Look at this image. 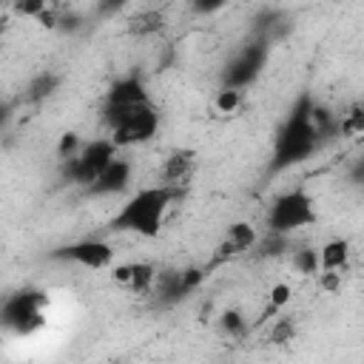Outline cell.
Wrapping results in <instances>:
<instances>
[{
  "instance_id": "d4e9b609",
  "label": "cell",
  "mask_w": 364,
  "mask_h": 364,
  "mask_svg": "<svg viewBox=\"0 0 364 364\" xmlns=\"http://www.w3.org/2000/svg\"><path fill=\"white\" fill-rule=\"evenodd\" d=\"M225 3H228V0H193V9L208 14V11H216V9H222Z\"/></svg>"
},
{
  "instance_id": "7c38bea8",
  "label": "cell",
  "mask_w": 364,
  "mask_h": 364,
  "mask_svg": "<svg viewBox=\"0 0 364 364\" xmlns=\"http://www.w3.org/2000/svg\"><path fill=\"white\" fill-rule=\"evenodd\" d=\"M131 182V162L122 156H114V162L88 185V193L97 196H111V193H122Z\"/></svg>"
},
{
  "instance_id": "484cf974",
  "label": "cell",
  "mask_w": 364,
  "mask_h": 364,
  "mask_svg": "<svg viewBox=\"0 0 364 364\" xmlns=\"http://www.w3.org/2000/svg\"><path fill=\"white\" fill-rule=\"evenodd\" d=\"M108 3H111V6H119V3H125V0H108Z\"/></svg>"
},
{
  "instance_id": "5b68a950",
  "label": "cell",
  "mask_w": 364,
  "mask_h": 364,
  "mask_svg": "<svg viewBox=\"0 0 364 364\" xmlns=\"http://www.w3.org/2000/svg\"><path fill=\"white\" fill-rule=\"evenodd\" d=\"M46 304H48L46 293H40V290H20V293H14V296H9L3 301L0 321L9 330H14V333L28 336V333H34V330H40L46 324V316H43Z\"/></svg>"
},
{
  "instance_id": "8fae6325",
  "label": "cell",
  "mask_w": 364,
  "mask_h": 364,
  "mask_svg": "<svg viewBox=\"0 0 364 364\" xmlns=\"http://www.w3.org/2000/svg\"><path fill=\"white\" fill-rule=\"evenodd\" d=\"M145 100H151V97H148L142 80H136V77H122V80H117V82L108 88L102 114L119 111V108H128V105H136V102H145Z\"/></svg>"
},
{
  "instance_id": "4fadbf2b",
  "label": "cell",
  "mask_w": 364,
  "mask_h": 364,
  "mask_svg": "<svg viewBox=\"0 0 364 364\" xmlns=\"http://www.w3.org/2000/svg\"><path fill=\"white\" fill-rule=\"evenodd\" d=\"M165 23H168L165 11H159V9H142V11H136V14L128 17L125 31L131 37H156L159 31H165Z\"/></svg>"
},
{
  "instance_id": "ffe728a7",
  "label": "cell",
  "mask_w": 364,
  "mask_h": 364,
  "mask_svg": "<svg viewBox=\"0 0 364 364\" xmlns=\"http://www.w3.org/2000/svg\"><path fill=\"white\" fill-rule=\"evenodd\" d=\"M293 264H296V270L304 273V276L318 273V250H296Z\"/></svg>"
},
{
  "instance_id": "44dd1931",
  "label": "cell",
  "mask_w": 364,
  "mask_h": 364,
  "mask_svg": "<svg viewBox=\"0 0 364 364\" xmlns=\"http://www.w3.org/2000/svg\"><path fill=\"white\" fill-rule=\"evenodd\" d=\"M11 9H14L20 17H34V20H40V14L48 9V0H11Z\"/></svg>"
},
{
  "instance_id": "603a6c76",
  "label": "cell",
  "mask_w": 364,
  "mask_h": 364,
  "mask_svg": "<svg viewBox=\"0 0 364 364\" xmlns=\"http://www.w3.org/2000/svg\"><path fill=\"white\" fill-rule=\"evenodd\" d=\"M287 301H290V284H284V282L273 284V290H270V310H273V316H276Z\"/></svg>"
},
{
  "instance_id": "9c48e42d",
  "label": "cell",
  "mask_w": 364,
  "mask_h": 364,
  "mask_svg": "<svg viewBox=\"0 0 364 364\" xmlns=\"http://www.w3.org/2000/svg\"><path fill=\"white\" fill-rule=\"evenodd\" d=\"M196 171V151L191 148H173L162 165H159V182L171 188H185Z\"/></svg>"
},
{
  "instance_id": "8992f818",
  "label": "cell",
  "mask_w": 364,
  "mask_h": 364,
  "mask_svg": "<svg viewBox=\"0 0 364 364\" xmlns=\"http://www.w3.org/2000/svg\"><path fill=\"white\" fill-rule=\"evenodd\" d=\"M114 156H119V148L114 145L111 136H100V139H91V142L80 145V151L68 159V176H71V182L88 188L114 162Z\"/></svg>"
},
{
  "instance_id": "3957f363",
  "label": "cell",
  "mask_w": 364,
  "mask_h": 364,
  "mask_svg": "<svg viewBox=\"0 0 364 364\" xmlns=\"http://www.w3.org/2000/svg\"><path fill=\"white\" fill-rule=\"evenodd\" d=\"M102 122L108 125V136L114 139L117 148H131V145L151 142L159 131L162 117H159V108L151 100H145V102L102 114Z\"/></svg>"
},
{
  "instance_id": "4316f807",
  "label": "cell",
  "mask_w": 364,
  "mask_h": 364,
  "mask_svg": "<svg viewBox=\"0 0 364 364\" xmlns=\"http://www.w3.org/2000/svg\"><path fill=\"white\" fill-rule=\"evenodd\" d=\"M0 54H3V43H0Z\"/></svg>"
},
{
  "instance_id": "277c9868",
  "label": "cell",
  "mask_w": 364,
  "mask_h": 364,
  "mask_svg": "<svg viewBox=\"0 0 364 364\" xmlns=\"http://www.w3.org/2000/svg\"><path fill=\"white\" fill-rule=\"evenodd\" d=\"M316 219H318L316 199L304 188H293V191L273 199V205L267 210V230L287 236V233H296L301 228L316 225Z\"/></svg>"
},
{
  "instance_id": "7a4b0ae2",
  "label": "cell",
  "mask_w": 364,
  "mask_h": 364,
  "mask_svg": "<svg viewBox=\"0 0 364 364\" xmlns=\"http://www.w3.org/2000/svg\"><path fill=\"white\" fill-rule=\"evenodd\" d=\"M310 100H301L299 108L287 117V122L279 128L273 142V168H290L296 162H304L321 142L313 119H310Z\"/></svg>"
},
{
  "instance_id": "9a60e30c",
  "label": "cell",
  "mask_w": 364,
  "mask_h": 364,
  "mask_svg": "<svg viewBox=\"0 0 364 364\" xmlns=\"http://www.w3.org/2000/svg\"><path fill=\"white\" fill-rule=\"evenodd\" d=\"M350 264V242L347 239H330L318 247V270L341 273Z\"/></svg>"
},
{
  "instance_id": "5bb4252c",
  "label": "cell",
  "mask_w": 364,
  "mask_h": 364,
  "mask_svg": "<svg viewBox=\"0 0 364 364\" xmlns=\"http://www.w3.org/2000/svg\"><path fill=\"white\" fill-rule=\"evenodd\" d=\"M262 63H264V48H247V51L230 65V71H228V82H230L233 88L247 85V82L259 74Z\"/></svg>"
},
{
  "instance_id": "6da1fadb",
  "label": "cell",
  "mask_w": 364,
  "mask_h": 364,
  "mask_svg": "<svg viewBox=\"0 0 364 364\" xmlns=\"http://www.w3.org/2000/svg\"><path fill=\"white\" fill-rule=\"evenodd\" d=\"M182 193H185V188H171L162 182L139 188L119 205V210L111 216L108 228L117 233H136L142 239H156L171 205L176 199H182Z\"/></svg>"
},
{
  "instance_id": "52a82bcc",
  "label": "cell",
  "mask_w": 364,
  "mask_h": 364,
  "mask_svg": "<svg viewBox=\"0 0 364 364\" xmlns=\"http://www.w3.org/2000/svg\"><path fill=\"white\" fill-rule=\"evenodd\" d=\"M256 245H259V230L250 222H233V225H228L225 233H222V239L216 242V247L210 253V262L202 267L205 276L210 270H216V267H222V264H228V262L250 253Z\"/></svg>"
},
{
  "instance_id": "ac0fdd59",
  "label": "cell",
  "mask_w": 364,
  "mask_h": 364,
  "mask_svg": "<svg viewBox=\"0 0 364 364\" xmlns=\"http://www.w3.org/2000/svg\"><path fill=\"white\" fill-rule=\"evenodd\" d=\"M242 100H245V94H242V88H233V85H228V88H222L219 94H216V111L219 114H233L239 105H242Z\"/></svg>"
},
{
  "instance_id": "ba28073f",
  "label": "cell",
  "mask_w": 364,
  "mask_h": 364,
  "mask_svg": "<svg viewBox=\"0 0 364 364\" xmlns=\"http://www.w3.org/2000/svg\"><path fill=\"white\" fill-rule=\"evenodd\" d=\"M51 259L74 262L85 270H108L114 264V247L105 239H80V242H71V245H63L60 250H54Z\"/></svg>"
},
{
  "instance_id": "30bf717a",
  "label": "cell",
  "mask_w": 364,
  "mask_h": 364,
  "mask_svg": "<svg viewBox=\"0 0 364 364\" xmlns=\"http://www.w3.org/2000/svg\"><path fill=\"white\" fill-rule=\"evenodd\" d=\"M111 279L122 287H128L136 296H145L154 290L156 267L151 262H128V264H111Z\"/></svg>"
},
{
  "instance_id": "2e32d148",
  "label": "cell",
  "mask_w": 364,
  "mask_h": 364,
  "mask_svg": "<svg viewBox=\"0 0 364 364\" xmlns=\"http://www.w3.org/2000/svg\"><path fill=\"white\" fill-rule=\"evenodd\" d=\"M57 85H60V74H54V71H40V74L26 85L23 100H26V102H43V100H48V97L57 91Z\"/></svg>"
},
{
  "instance_id": "cb8c5ba5",
  "label": "cell",
  "mask_w": 364,
  "mask_h": 364,
  "mask_svg": "<svg viewBox=\"0 0 364 364\" xmlns=\"http://www.w3.org/2000/svg\"><path fill=\"white\" fill-rule=\"evenodd\" d=\"M77 151H80V139H77V134H65V136L60 139V151H57L60 159H65V156L71 159Z\"/></svg>"
},
{
  "instance_id": "7402d4cb",
  "label": "cell",
  "mask_w": 364,
  "mask_h": 364,
  "mask_svg": "<svg viewBox=\"0 0 364 364\" xmlns=\"http://www.w3.org/2000/svg\"><path fill=\"white\" fill-rule=\"evenodd\" d=\"M338 128H341V134H347V136H355V134H361V128H364V114H361V108L355 105V108H353L347 117H341Z\"/></svg>"
},
{
  "instance_id": "e0dca14e",
  "label": "cell",
  "mask_w": 364,
  "mask_h": 364,
  "mask_svg": "<svg viewBox=\"0 0 364 364\" xmlns=\"http://www.w3.org/2000/svg\"><path fill=\"white\" fill-rule=\"evenodd\" d=\"M219 327H222V333H228L230 338H242V336L247 333V318H245L242 313H236V310H225L222 318H219Z\"/></svg>"
},
{
  "instance_id": "d6986e66",
  "label": "cell",
  "mask_w": 364,
  "mask_h": 364,
  "mask_svg": "<svg viewBox=\"0 0 364 364\" xmlns=\"http://www.w3.org/2000/svg\"><path fill=\"white\" fill-rule=\"evenodd\" d=\"M296 338V324L290 321V318H276L273 321V330H270V336H267V341H273V344H287V341H293Z\"/></svg>"
}]
</instances>
